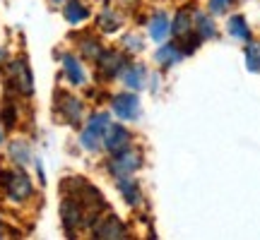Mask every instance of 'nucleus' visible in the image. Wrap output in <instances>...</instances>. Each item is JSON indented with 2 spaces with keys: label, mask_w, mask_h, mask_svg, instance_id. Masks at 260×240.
Segmentation results:
<instances>
[{
  "label": "nucleus",
  "mask_w": 260,
  "mask_h": 240,
  "mask_svg": "<svg viewBox=\"0 0 260 240\" xmlns=\"http://www.w3.org/2000/svg\"><path fill=\"white\" fill-rule=\"evenodd\" d=\"M142 166H145V151L140 147H133V144L113 151L111 156H109V161H106V171H109L111 178L135 176Z\"/></svg>",
  "instance_id": "obj_1"
},
{
  "label": "nucleus",
  "mask_w": 260,
  "mask_h": 240,
  "mask_svg": "<svg viewBox=\"0 0 260 240\" xmlns=\"http://www.w3.org/2000/svg\"><path fill=\"white\" fill-rule=\"evenodd\" d=\"M111 113L109 111H94L89 113V118L84 123L82 132H80V147L84 151H99L102 149V142H104V132L106 128L111 125Z\"/></svg>",
  "instance_id": "obj_2"
},
{
  "label": "nucleus",
  "mask_w": 260,
  "mask_h": 240,
  "mask_svg": "<svg viewBox=\"0 0 260 240\" xmlns=\"http://www.w3.org/2000/svg\"><path fill=\"white\" fill-rule=\"evenodd\" d=\"M0 185L8 194V199L12 202H27L29 197L34 194V183L31 178L24 173V168H12V171H3L0 173Z\"/></svg>",
  "instance_id": "obj_3"
},
{
  "label": "nucleus",
  "mask_w": 260,
  "mask_h": 240,
  "mask_svg": "<svg viewBox=\"0 0 260 240\" xmlns=\"http://www.w3.org/2000/svg\"><path fill=\"white\" fill-rule=\"evenodd\" d=\"M60 219H63V228L70 235L77 233L80 228H89V216H87V209L80 197L75 194H68L60 204Z\"/></svg>",
  "instance_id": "obj_4"
},
{
  "label": "nucleus",
  "mask_w": 260,
  "mask_h": 240,
  "mask_svg": "<svg viewBox=\"0 0 260 240\" xmlns=\"http://www.w3.org/2000/svg\"><path fill=\"white\" fill-rule=\"evenodd\" d=\"M111 113L121 123H138L142 115V101H140L138 92H128L123 89L121 94L111 96Z\"/></svg>",
  "instance_id": "obj_5"
},
{
  "label": "nucleus",
  "mask_w": 260,
  "mask_h": 240,
  "mask_svg": "<svg viewBox=\"0 0 260 240\" xmlns=\"http://www.w3.org/2000/svg\"><path fill=\"white\" fill-rule=\"evenodd\" d=\"M94 63H96V72H99V77L109 82V79H118L121 70L130 63V56L128 53H123L121 48H104L102 56L96 58Z\"/></svg>",
  "instance_id": "obj_6"
},
{
  "label": "nucleus",
  "mask_w": 260,
  "mask_h": 240,
  "mask_svg": "<svg viewBox=\"0 0 260 240\" xmlns=\"http://www.w3.org/2000/svg\"><path fill=\"white\" fill-rule=\"evenodd\" d=\"M5 77L12 89H17L22 96H31L34 94V74H31V67L27 65L24 58H17V60H10L8 70H5Z\"/></svg>",
  "instance_id": "obj_7"
},
{
  "label": "nucleus",
  "mask_w": 260,
  "mask_h": 240,
  "mask_svg": "<svg viewBox=\"0 0 260 240\" xmlns=\"http://www.w3.org/2000/svg\"><path fill=\"white\" fill-rule=\"evenodd\" d=\"M92 233H94V238H104V240H123L130 235L128 226H125L116 214H104V216H99V219L92 223Z\"/></svg>",
  "instance_id": "obj_8"
},
{
  "label": "nucleus",
  "mask_w": 260,
  "mask_h": 240,
  "mask_svg": "<svg viewBox=\"0 0 260 240\" xmlns=\"http://www.w3.org/2000/svg\"><path fill=\"white\" fill-rule=\"evenodd\" d=\"M147 79H149V70L145 63H128L121 70V74H118V82L128 92H142L149 84Z\"/></svg>",
  "instance_id": "obj_9"
},
{
  "label": "nucleus",
  "mask_w": 260,
  "mask_h": 240,
  "mask_svg": "<svg viewBox=\"0 0 260 240\" xmlns=\"http://www.w3.org/2000/svg\"><path fill=\"white\" fill-rule=\"evenodd\" d=\"M145 27H147V36L154 44H164L171 38V15L167 10H154V12H149Z\"/></svg>",
  "instance_id": "obj_10"
},
{
  "label": "nucleus",
  "mask_w": 260,
  "mask_h": 240,
  "mask_svg": "<svg viewBox=\"0 0 260 240\" xmlns=\"http://www.w3.org/2000/svg\"><path fill=\"white\" fill-rule=\"evenodd\" d=\"M56 113H58V118L63 120V123H68V125H80L84 118V103L77 96L60 94L56 103Z\"/></svg>",
  "instance_id": "obj_11"
},
{
  "label": "nucleus",
  "mask_w": 260,
  "mask_h": 240,
  "mask_svg": "<svg viewBox=\"0 0 260 240\" xmlns=\"http://www.w3.org/2000/svg\"><path fill=\"white\" fill-rule=\"evenodd\" d=\"M128 144H133V132L128 130V123H111L106 132H104V142L102 149H106L109 154L118 151V149H125Z\"/></svg>",
  "instance_id": "obj_12"
},
{
  "label": "nucleus",
  "mask_w": 260,
  "mask_h": 240,
  "mask_svg": "<svg viewBox=\"0 0 260 240\" xmlns=\"http://www.w3.org/2000/svg\"><path fill=\"white\" fill-rule=\"evenodd\" d=\"M116 180V190L123 197V202L128 204L130 209H138L145 202V192H142V185L135 176H123V178H113Z\"/></svg>",
  "instance_id": "obj_13"
},
{
  "label": "nucleus",
  "mask_w": 260,
  "mask_h": 240,
  "mask_svg": "<svg viewBox=\"0 0 260 240\" xmlns=\"http://www.w3.org/2000/svg\"><path fill=\"white\" fill-rule=\"evenodd\" d=\"M186 58V53L181 51L176 41H164V44H159V48L154 51V63L159 65V70H171V67H176L181 60Z\"/></svg>",
  "instance_id": "obj_14"
},
{
  "label": "nucleus",
  "mask_w": 260,
  "mask_h": 240,
  "mask_svg": "<svg viewBox=\"0 0 260 240\" xmlns=\"http://www.w3.org/2000/svg\"><path fill=\"white\" fill-rule=\"evenodd\" d=\"M193 34L198 36L200 44H207V41L217 38V24H214L210 12H205L200 8L193 10Z\"/></svg>",
  "instance_id": "obj_15"
},
{
  "label": "nucleus",
  "mask_w": 260,
  "mask_h": 240,
  "mask_svg": "<svg viewBox=\"0 0 260 240\" xmlns=\"http://www.w3.org/2000/svg\"><path fill=\"white\" fill-rule=\"evenodd\" d=\"M60 65H63V74L68 84H73V87H84L87 84V70H84L82 60L73 53H63L60 58Z\"/></svg>",
  "instance_id": "obj_16"
},
{
  "label": "nucleus",
  "mask_w": 260,
  "mask_h": 240,
  "mask_svg": "<svg viewBox=\"0 0 260 240\" xmlns=\"http://www.w3.org/2000/svg\"><path fill=\"white\" fill-rule=\"evenodd\" d=\"M195 36L193 34V10L181 8L176 10V15L171 17V38L174 41H186V38Z\"/></svg>",
  "instance_id": "obj_17"
},
{
  "label": "nucleus",
  "mask_w": 260,
  "mask_h": 240,
  "mask_svg": "<svg viewBox=\"0 0 260 240\" xmlns=\"http://www.w3.org/2000/svg\"><path fill=\"white\" fill-rule=\"evenodd\" d=\"M89 15H92V10L87 8L82 0H65L63 3V17L73 27H80L82 22H87Z\"/></svg>",
  "instance_id": "obj_18"
},
{
  "label": "nucleus",
  "mask_w": 260,
  "mask_h": 240,
  "mask_svg": "<svg viewBox=\"0 0 260 240\" xmlns=\"http://www.w3.org/2000/svg\"><path fill=\"white\" fill-rule=\"evenodd\" d=\"M226 31H229V36L236 38V41H241V44H248L253 38L248 19L243 17V15H232V17L226 19Z\"/></svg>",
  "instance_id": "obj_19"
},
{
  "label": "nucleus",
  "mask_w": 260,
  "mask_h": 240,
  "mask_svg": "<svg viewBox=\"0 0 260 240\" xmlns=\"http://www.w3.org/2000/svg\"><path fill=\"white\" fill-rule=\"evenodd\" d=\"M96 27L104 34H116L123 27V15L116 8H104L102 15L96 17Z\"/></svg>",
  "instance_id": "obj_20"
},
{
  "label": "nucleus",
  "mask_w": 260,
  "mask_h": 240,
  "mask_svg": "<svg viewBox=\"0 0 260 240\" xmlns=\"http://www.w3.org/2000/svg\"><path fill=\"white\" fill-rule=\"evenodd\" d=\"M8 154L17 166H27L29 161H31V149H29V144L24 139H12L8 147Z\"/></svg>",
  "instance_id": "obj_21"
},
{
  "label": "nucleus",
  "mask_w": 260,
  "mask_h": 240,
  "mask_svg": "<svg viewBox=\"0 0 260 240\" xmlns=\"http://www.w3.org/2000/svg\"><path fill=\"white\" fill-rule=\"evenodd\" d=\"M145 36L142 34H125V36L121 38V51L123 53H128V56H140L142 51H145Z\"/></svg>",
  "instance_id": "obj_22"
},
{
  "label": "nucleus",
  "mask_w": 260,
  "mask_h": 240,
  "mask_svg": "<svg viewBox=\"0 0 260 240\" xmlns=\"http://www.w3.org/2000/svg\"><path fill=\"white\" fill-rule=\"evenodd\" d=\"M102 51H104V46L96 36H84L82 44H80V53H82V58L84 60H92V63L102 56Z\"/></svg>",
  "instance_id": "obj_23"
},
{
  "label": "nucleus",
  "mask_w": 260,
  "mask_h": 240,
  "mask_svg": "<svg viewBox=\"0 0 260 240\" xmlns=\"http://www.w3.org/2000/svg\"><path fill=\"white\" fill-rule=\"evenodd\" d=\"M243 58H246V67L251 72H260V41H248L246 44V51H243Z\"/></svg>",
  "instance_id": "obj_24"
},
{
  "label": "nucleus",
  "mask_w": 260,
  "mask_h": 240,
  "mask_svg": "<svg viewBox=\"0 0 260 240\" xmlns=\"http://www.w3.org/2000/svg\"><path fill=\"white\" fill-rule=\"evenodd\" d=\"M234 0H207V12L210 15H226L229 10H232Z\"/></svg>",
  "instance_id": "obj_25"
},
{
  "label": "nucleus",
  "mask_w": 260,
  "mask_h": 240,
  "mask_svg": "<svg viewBox=\"0 0 260 240\" xmlns=\"http://www.w3.org/2000/svg\"><path fill=\"white\" fill-rule=\"evenodd\" d=\"M3 123H5V128H15L17 125V108L12 106V101L3 103Z\"/></svg>",
  "instance_id": "obj_26"
},
{
  "label": "nucleus",
  "mask_w": 260,
  "mask_h": 240,
  "mask_svg": "<svg viewBox=\"0 0 260 240\" xmlns=\"http://www.w3.org/2000/svg\"><path fill=\"white\" fill-rule=\"evenodd\" d=\"M5 233H8V228H5V223H3V219H0V238H5Z\"/></svg>",
  "instance_id": "obj_27"
},
{
  "label": "nucleus",
  "mask_w": 260,
  "mask_h": 240,
  "mask_svg": "<svg viewBox=\"0 0 260 240\" xmlns=\"http://www.w3.org/2000/svg\"><path fill=\"white\" fill-rule=\"evenodd\" d=\"M5 142V132H3V125H0V144Z\"/></svg>",
  "instance_id": "obj_28"
},
{
  "label": "nucleus",
  "mask_w": 260,
  "mask_h": 240,
  "mask_svg": "<svg viewBox=\"0 0 260 240\" xmlns=\"http://www.w3.org/2000/svg\"><path fill=\"white\" fill-rule=\"evenodd\" d=\"M3 60H5V51L0 48V63H3Z\"/></svg>",
  "instance_id": "obj_29"
},
{
  "label": "nucleus",
  "mask_w": 260,
  "mask_h": 240,
  "mask_svg": "<svg viewBox=\"0 0 260 240\" xmlns=\"http://www.w3.org/2000/svg\"><path fill=\"white\" fill-rule=\"evenodd\" d=\"M53 3H65V0H53Z\"/></svg>",
  "instance_id": "obj_30"
}]
</instances>
